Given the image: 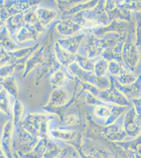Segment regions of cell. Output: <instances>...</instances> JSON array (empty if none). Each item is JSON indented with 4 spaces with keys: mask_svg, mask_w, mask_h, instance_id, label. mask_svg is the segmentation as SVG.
<instances>
[{
    "mask_svg": "<svg viewBox=\"0 0 141 158\" xmlns=\"http://www.w3.org/2000/svg\"><path fill=\"white\" fill-rule=\"evenodd\" d=\"M106 0H99L94 7L81 11L71 16H63V19H70L83 29H90L97 27H103L109 24V18L104 9Z\"/></svg>",
    "mask_w": 141,
    "mask_h": 158,
    "instance_id": "6da1fadb",
    "label": "cell"
},
{
    "mask_svg": "<svg viewBox=\"0 0 141 158\" xmlns=\"http://www.w3.org/2000/svg\"><path fill=\"white\" fill-rule=\"evenodd\" d=\"M127 33L120 34L117 33H107L101 37L92 34L89 36L85 45V50L89 58H94L102 54L107 49L114 46L120 40L126 36Z\"/></svg>",
    "mask_w": 141,
    "mask_h": 158,
    "instance_id": "7a4b0ae2",
    "label": "cell"
},
{
    "mask_svg": "<svg viewBox=\"0 0 141 158\" xmlns=\"http://www.w3.org/2000/svg\"><path fill=\"white\" fill-rule=\"evenodd\" d=\"M87 30H89V32L97 37H101L107 33L123 34L130 31H135V23L133 21L127 22L123 20H114L106 26L97 27Z\"/></svg>",
    "mask_w": 141,
    "mask_h": 158,
    "instance_id": "3957f363",
    "label": "cell"
},
{
    "mask_svg": "<svg viewBox=\"0 0 141 158\" xmlns=\"http://www.w3.org/2000/svg\"><path fill=\"white\" fill-rule=\"evenodd\" d=\"M41 0H4V6L9 16L24 13L38 6Z\"/></svg>",
    "mask_w": 141,
    "mask_h": 158,
    "instance_id": "277c9868",
    "label": "cell"
},
{
    "mask_svg": "<svg viewBox=\"0 0 141 158\" xmlns=\"http://www.w3.org/2000/svg\"><path fill=\"white\" fill-rule=\"evenodd\" d=\"M14 126L13 121L9 120L4 126L2 138L0 141L2 150L6 155V158H14L13 151V133Z\"/></svg>",
    "mask_w": 141,
    "mask_h": 158,
    "instance_id": "5b68a950",
    "label": "cell"
},
{
    "mask_svg": "<svg viewBox=\"0 0 141 158\" xmlns=\"http://www.w3.org/2000/svg\"><path fill=\"white\" fill-rule=\"evenodd\" d=\"M24 24V13L9 16L5 21L4 27L7 29L11 39L15 42L16 35Z\"/></svg>",
    "mask_w": 141,
    "mask_h": 158,
    "instance_id": "8992f818",
    "label": "cell"
},
{
    "mask_svg": "<svg viewBox=\"0 0 141 158\" xmlns=\"http://www.w3.org/2000/svg\"><path fill=\"white\" fill-rule=\"evenodd\" d=\"M56 29L59 34L64 36H70L82 30V27L71 20L63 19L56 25Z\"/></svg>",
    "mask_w": 141,
    "mask_h": 158,
    "instance_id": "52a82bcc",
    "label": "cell"
},
{
    "mask_svg": "<svg viewBox=\"0 0 141 158\" xmlns=\"http://www.w3.org/2000/svg\"><path fill=\"white\" fill-rule=\"evenodd\" d=\"M85 36V33H82L72 37L60 39L57 42L62 49L71 54H75Z\"/></svg>",
    "mask_w": 141,
    "mask_h": 158,
    "instance_id": "ba28073f",
    "label": "cell"
},
{
    "mask_svg": "<svg viewBox=\"0 0 141 158\" xmlns=\"http://www.w3.org/2000/svg\"><path fill=\"white\" fill-rule=\"evenodd\" d=\"M15 129L18 132L22 150L24 153L29 152L36 142L34 135L27 132L20 126Z\"/></svg>",
    "mask_w": 141,
    "mask_h": 158,
    "instance_id": "9c48e42d",
    "label": "cell"
},
{
    "mask_svg": "<svg viewBox=\"0 0 141 158\" xmlns=\"http://www.w3.org/2000/svg\"><path fill=\"white\" fill-rule=\"evenodd\" d=\"M40 34L35 27L28 24H25L18 32L15 38L16 43L36 40Z\"/></svg>",
    "mask_w": 141,
    "mask_h": 158,
    "instance_id": "30bf717a",
    "label": "cell"
},
{
    "mask_svg": "<svg viewBox=\"0 0 141 158\" xmlns=\"http://www.w3.org/2000/svg\"><path fill=\"white\" fill-rule=\"evenodd\" d=\"M38 6L33 7L24 13V21L25 24L33 25L37 29L39 33H44L47 31V28L44 27L40 23L38 15L36 13V10Z\"/></svg>",
    "mask_w": 141,
    "mask_h": 158,
    "instance_id": "8fae6325",
    "label": "cell"
},
{
    "mask_svg": "<svg viewBox=\"0 0 141 158\" xmlns=\"http://www.w3.org/2000/svg\"><path fill=\"white\" fill-rule=\"evenodd\" d=\"M35 12L40 23L46 28L56 19L57 15V12L55 10L41 7H38Z\"/></svg>",
    "mask_w": 141,
    "mask_h": 158,
    "instance_id": "7c38bea8",
    "label": "cell"
},
{
    "mask_svg": "<svg viewBox=\"0 0 141 158\" xmlns=\"http://www.w3.org/2000/svg\"><path fill=\"white\" fill-rule=\"evenodd\" d=\"M109 18V23L114 20H123L127 22H131L132 11L122 9L116 6L113 9L106 12Z\"/></svg>",
    "mask_w": 141,
    "mask_h": 158,
    "instance_id": "4fadbf2b",
    "label": "cell"
},
{
    "mask_svg": "<svg viewBox=\"0 0 141 158\" xmlns=\"http://www.w3.org/2000/svg\"><path fill=\"white\" fill-rule=\"evenodd\" d=\"M99 0H89L86 2L77 4L75 6L62 12L63 16H71L81 11L91 9L97 6Z\"/></svg>",
    "mask_w": 141,
    "mask_h": 158,
    "instance_id": "5bb4252c",
    "label": "cell"
},
{
    "mask_svg": "<svg viewBox=\"0 0 141 158\" xmlns=\"http://www.w3.org/2000/svg\"><path fill=\"white\" fill-rule=\"evenodd\" d=\"M0 84L9 95H11L15 99H18V86L15 77L10 76L6 77Z\"/></svg>",
    "mask_w": 141,
    "mask_h": 158,
    "instance_id": "9a60e30c",
    "label": "cell"
},
{
    "mask_svg": "<svg viewBox=\"0 0 141 158\" xmlns=\"http://www.w3.org/2000/svg\"><path fill=\"white\" fill-rule=\"evenodd\" d=\"M44 49V47L42 46L38 50L33 53V56L31 57L30 56L29 59L27 60L25 63V69L23 74V77H25L37 63L41 62L42 56Z\"/></svg>",
    "mask_w": 141,
    "mask_h": 158,
    "instance_id": "2e32d148",
    "label": "cell"
},
{
    "mask_svg": "<svg viewBox=\"0 0 141 158\" xmlns=\"http://www.w3.org/2000/svg\"><path fill=\"white\" fill-rule=\"evenodd\" d=\"M116 6L133 12L141 11V0H114Z\"/></svg>",
    "mask_w": 141,
    "mask_h": 158,
    "instance_id": "e0dca14e",
    "label": "cell"
},
{
    "mask_svg": "<svg viewBox=\"0 0 141 158\" xmlns=\"http://www.w3.org/2000/svg\"><path fill=\"white\" fill-rule=\"evenodd\" d=\"M55 51L57 58L64 64L71 63L77 58L75 54H71L62 49L57 42L55 43Z\"/></svg>",
    "mask_w": 141,
    "mask_h": 158,
    "instance_id": "ac0fdd59",
    "label": "cell"
},
{
    "mask_svg": "<svg viewBox=\"0 0 141 158\" xmlns=\"http://www.w3.org/2000/svg\"><path fill=\"white\" fill-rule=\"evenodd\" d=\"M23 112V104L19 99H15V103L13 104V123L15 129L20 126Z\"/></svg>",
    "mask_w": 141,
    "mask_h": 158,
    "instance_id": "d6986e66",
    "label": "cell"
},
{
    "mask_svg": "<svg viewBox=\"0 0 141 158\" xmlns=\"http://www.w3.org/2000/svg\"><path fill=\"white\" fill-rule=\"evenodd\" d=\"M0 111L6 115H11L9 94L3 88L0 90Z\"/></svg>",
    "mask_w": 141,
    "mask_h": 158,
    "instance_id": "ffe728a7",
    "label": "cell"
},
{
    "mask_svg": "<svg viewBox=\"0 0 141 158\" xmlns=\"http://www.w3.org/2000/svg\"><path fill=\"white\" fill-rule=\"evenodd\" d=\"M57 7L60 12L62 13L79 3L84 2L86 0H55Z\"/></svg>",
    "mask_w": 141,
    "mask_h": 158,
    "instance_id": "44dd1931",
    "label": "cell"
},
{
    "mask_svg": "<svg viewBox=\"0 0 141 158\" xmlns=\"http://www.w3.org/2000/svg\"><path fill=\"white\" fill-rule=\"evenodd\" d=\"M16 64H8L0 67V77L5 79L6 77L11 76L16 68Z\"/></svg>",
    "mask_w": 141,
    "mask_h": 158,
    "instance_id": "7402d4cb",
    "label": "cell"
},
{
    "mask_svg": "<svg viewBox=\"0 0 141 158\" xmlns=\"http://www.w3.org/2000/svg\"><path fill=\"white\" fill-rule=\"evenodd\" d=\"M136 15L135 38L136 44L139 45L141 43V13L140 11L134 12Z\"/></svg>",
    "mask_w": 141,
    "mask_h": 158,
    "instance_id": "603a6c76",
    "label": "cell"
},
{
    "mask_svg": "<svg viewBox=\"0 0 141 158\" xmlns=\"http://www.w3.org/2000/svg\"><path fill=\"white\" fill-rule=\"evenodd\" d=\"M11 39L7 29L5 27H3L1 31H0V41H6Z\"/></svg>",
    "mask_w": 141,
    "mask_h": 158,
    "instance_id": "cb8c5ba5",
    "label": "cell"
},
{
    "mask_svg": "<svg viewBox=\"0 0 141 158\" xmlns=\"http://www.w3.org/2000/svg\"><path fill=\"white\" fill-rule=\"evenodd\" d=\"M6 156L5 154L4 153L3 151L2 150L1 143H0V158H6Z\"/></svg>",
    "mask_w": 141,
    "mask_h": 158,
    "instance_id": "d4e9b609",
    "label": "cell"
},
{
    "mask_svg": "<svg viewBox=\"0 0 141 158\" xmlns=\"http://www.w3.org/2000/svg\"><path fill=\"white\" fill-rule=\"evenodd\" d=\"M4 22L2 21V20L0 19V27H2V26H4Z\"/></svg>",
    "mask_w": 141,
    "mask_h": 158,
    "instance_id": "484cf974",
    "label": "cell"
},
{
    "mask_svg": "<svg viewBox=\"0 0 141 158\" xmlns=\"http://www.w3.org/2000/svg\"><path fill=\"white\" fill-rule=\"evenodd\" d=\"M4 78H2V77H0V83L2 82V81L4 80Z\"/></svg>",
    "mask_w": 141,
    "mask_h": 158,
    "instance_id": "4316f807",
    "label": "cell"
},
{
    "mask_svg": "<svg viewBox=\"0 0 141 158\" xmlns=\"http://www.w3.org/2000/svg\"><path fill=\"white\" fill-rule=\"evenodd\" d=\"M3 89V88H2V85H1V84H0V90H1V89Z\"/></svg>",
    "mask_w": 141,
    "mask_h": 158,
    "instance_id": "83f0119b",
    "label": "cell"
},
{
    "mask_svg": "<svg viewBox=\"0 0 141 158\" xmlns=\"http://www.w3.org/2000/svg\"><path fill=\"white\" fill-rule=\"evenodd\" d=\"M1 0H0V9H1Z\"/></svg>",
    "mask_w": 141,
    "mask_h": 158,
    "instance_id": "f1b7e54d",
    "label": "cell"
}]
</instances>
